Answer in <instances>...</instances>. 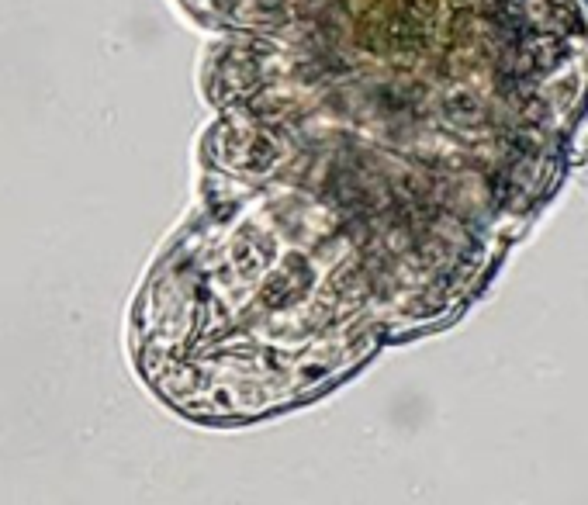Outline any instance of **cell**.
Segmentation results:
<instances>
[{"instance_id":"1","label":"cell","mask_w":588,"mask_h":505,"mask_svg":"<svg viewBox=\"0 0 588 505\" xmlns=\"http://www.w3.org/2000/svg\"><path fill=\"white\" fill-rule=\"evenodd\" d=\"M225 160L239 170L267 173L277 163V142L267 132H229L225 135Z\"/></svg>"},{"instance_id":"2","label":"cell","mask_w":588,"mask_h":505,"mask_svg":"<svg viewBox=\"0 0 588 505\" xmlns=\"http://www.w3.org/2000/svg\"><path fill=\"white\" fill-rule=\"evenodd\" d=\"M308 284H312V270H308V263L301 260V256H288L284 270H277V274L263 284L260 301L267 308H288L291 301H298L301 295H305Z\"/></svg>"},{"instance_id":"3","label":"cell","mask_w":588,"mask_h":505,"mask_svg":"<svg viewBox=\"0 0 588 505\" xmlns=\"http://www.w3.org/2000/svg\"><path fill=\"white\" fill-rule=\"evenodd\" d=\"M270 256H274V243H270L267 236H260V232L246 229L243 236L232 243V260H236V267L243 270V274L263 270L270 263Z\"/></svg>"}]
</instances>
